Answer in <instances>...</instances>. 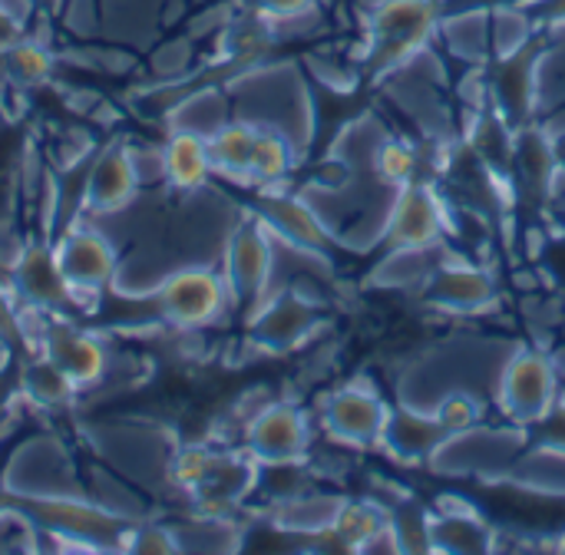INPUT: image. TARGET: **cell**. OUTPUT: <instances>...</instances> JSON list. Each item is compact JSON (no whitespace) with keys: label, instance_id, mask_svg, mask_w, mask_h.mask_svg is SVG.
Listing matches in <instances>:
<instances>
[{"label":"cell","instance_id":"1","mask_svg":"<svg viewBox=\"0 0 565 555\" xmlns=\"http://www.w3.org/2000/svg\"><path fill=\"white\" fill-rule=\"evenodd\" d=\"M0 487L13 500H56L86 497L73 450L56 434H33L13 447L0 473Z\"/></svg>","mask_w":565,"mask_h":555},{"label":"cell","instance_id":"2","mask_svg":"<svg viewBox=\"0 0 565 555\" xmlns=\"http://www.w3.org/2000/svg\"><path fill=\"white\" fill-rule=\"evenodd\" d=\"M23 334H26V348L50 357L79 391L103 384L109 367V351L93 331L63 318L60 311H36L23 305Z\"/></svg>","mask_w":565,"mask_h":555},{"label":"cell","instance_id":"3","mask_svg":"<svg viewBox=\"0 0 565 555\" xmlns=\"http://www.w3.org/2000/svg\"><path fill=\"white\" fill-rule=\"evenodd\" d=\"M89 437L96 444V457L139 490L172 487V460L179 450L172 434L152 424H99Z\"/></svg>","mask_w":565,"mask_h":555},{"label":"cell","instance_id":"4","mask_svg":"<svg viewBox=\"0 0 565 555\" xmlns=\"http://www.w3.org/2000/svg\"><path fill=\"white\" fill-rule=\"evenodd\" d=\"M162 324L175 331H199L222 318L232 305L228 285L215 265H179L149 295Z\"/></svg>","mask_w":565,"mask_h":555},{"label":"cell","instance_id":"5","mask_svg":"<svg viewBox=\"0 0 565 555\" xmlns=\"http://www.w3.org/2000/svg\"><path fill=\"white\" fill-rule=\"evenodd\" d=\"M437 26L434 0H381L367 26V66L371 73H391L414 53L427 50Z\"/></svg>","mask_w":565,"mask_h":555},{"label":"cell","instance_id":"6","mask_svg":"<svg viewBox=\"0 0 565 555\" xmlns=\"http://www.w3.org/2000/svg\"><path fill=\"white\" fill-rule=\"evenodd\" d=\"M53 252L76 298H99L103 288H113L119 271V252L99 225L83 222L63 228V235L53 242Z\"/></svg>","mask_w":565,"mask_h":555},{"label":"cell","instance_id":"7","mask_svg":"<svg viewBox=\"0 0 565 555\" xmlns=\"http://www.w3.org/2000/svg\"><path fill=\"white\" fill-rule=\"evenodd\" d=\"M275 268V238L262 218H242L228 235L222 252V278L228 285L232 305H262L271 285Z\"/></svg>","mask_w":565,"mask_h":555},{"label":"cell","instance_id":"8","mask_svg":"<svg viewBox=\"0 0 565 555\" xmlns=\"http://www.w3.org/2000/svg\"><path fill=\"white\" fill-rule=\"evenodd\" d=\"M556 364L540 351H513L500 371L497 401L516 427H533L550 414L556 397Z\"/></svg>","mask_w":565,"mask_h":555},{"label":"cell","instance_id":"9","mask_svg":"<svg viewBox=\"0 0 565 555\" xmlns=\"http://www.w3.org/2000/svg\"><path fill=\"white\" fill-rule=\"evenodd\" d=\"M526 444L523 430H460L450 434L430 457V467L444 473L507 477Z\"/></svg>","mask_w":565,"mask_h":555},{"label":"cell","instance_id":"10","mask_svg":"<svg viewBox=\"0 0 565 555\" xmlns=\"http://www.w3.org/2000/svg\"><path fill=\"white\" fill-rule=\"evenodd\" d=\"M308 417L295 404H265L245 424V450L258 467H295L308 453Z\"/></svg>","mask_w":565,"mask_h":555},{"label":"cell","instance_id":"11","mask_svg":"<svg viewBox=\"0 0 565 555\" xmlns=\"http://www.w3.org/2000/svg\"><path fill=\"white\" fill-rule=\"evenodd\" d=\"M139 192H142V182L136 175L129 142H113L93 159L83 179V212L89 218L116 215L129 209L139 199Z\"/></svg>","mask_w":565,"mask_h":555},{"label":"cell","instance_id":"12","mask_svg":"<svg viewBox=\"0 0 565 555\" xmlns=\"http://www.w3.org/2000/svg\"><path fill=\"white\" fill-rule=\"evenodd\" d=\"M7 275H10L13 295L26 308L63 311V308L76 305L73 288L66 285V278H63V271L56 265L53 242H26L20 258L7 268Z\"/></svg>","mask_w":565,"mask_h":555},{"label":"cell","instance_id":"13","mask_svg":"<svg viewBox=\"0 0 565 555\" xmlns=\"http://www.w3.org/2000/svg\"><path fill=\"white\" fill-rule=\"evenodd\" d=\"M391 424V410L364 384H351L328 397L324 404V430L348 447H374L384 440Z\"/></svg>","mask_w":565,"mask_h":555},{"label":"cell","instance_id":"14","mask_svg":"<svg viewBox=\"0 0 565 555\" xmlns=\"http://www.w3.org/2000/svg\"><path fill=\"white\" fill-rule=\"evenodd\" d=\"M258 480V463L252 460V453H232V450H212L209 467L202 473V480L195 483V490L189 493V500L195 503L199 513H222L228 516V510H238L248 493L255 490Z\"/></svg>","mask_w":565,"mask_h":555},{"label":"cell","instance_id":"15","mask_svg":"<svg viewBox=\"0 0 565 555\" xmlns=\"http://www.w3.org/2000/svg\"><path fill=\"white\" fill-rule=\"evenodd\" d=\"M315 321L318 318H315V308H311L308 295H301L295 288H281V291L265 295V301L255 308L252 334L268 351H288V348H295V344H301L308 338Z\"/></svg>","mask_w":565,"mask_h":555},{"label":"cell","instance_id":"16","mask_svg":"<svg viewBox=\"0 0 565 555\" xmlns=\"http://www.w3.org/2000/svg\"><path fill=\"white\" fill-rule=\"evenodd\" d=\"M440 228H444V212H440L437 195L427 185H420V182L401 185L397 195H394V205H391L387 232H384L391 248L437 245Z\"/></svg>","mask_w":565,"mask_h":555},{"label":"cell","instance_id":"17","mask_svg":"<svg viewBox=\"0 0 565 555\" xmlns=\"http://www.w3.org/2000/svg\"><path fill=\"white\" fill-rule=\"evenodd\" d=\"M258 218L281 242L315 248V252H324V245H328V232H324L321 218L301 195H271V192L262 195Z\"/></svg>","mask_w":565,"mask_h":555},{"label":"cell","instance_id":"18","mask_svg":"<svg viewBox=\"0 0 565 555\" xmlns=\"http://www.w3.org/2000/svg\"><path fill=\"white\" fill-rule=\"evenodd\" d=\"M427 301L444 308V311H480L493 301V281L477 271V268H460V265H440L427 278Z\"/></svg>","mask_w":565,"mask_h":555},{"label":"cell","instance_id":"19","mask_svg":"<svg viewBox=\"0 0 565 555\" xmlns=\"http://www.w3.org/2000/svg\"><path fill=\"white\" fill-rule=\"evenodd\" d=\"M166 185L175 192H195L209 185L212 175V159H209V139L195 136V132H179L172 129L166 146Z\"/></svg>","mask_w":565,"mask_h":555},{"label":"cell","instance_id":"20","mask_svg":"<svg viewBox=\"0 0 565 555\" xmlns=\"http://www.w3.org/2000/svg\"><path fill=\"white\" fill-rule=\"evenodd\" d=\"M450 434L440 427V420L427 410H401V414H391V424H387V434H384V447L401 453L404 460H424V457H434V450L447 440Z\"/></svg>","mask_w":565,"mask_h":555},{"label":"cell","instance_id":"21","mask_svg":"<svg viewBox=\"0 0 565 555\" xmlns=\"http://www.w3.org/2000/svg\"><path fill=\"white\" fill-rule=\"evenodd\" d=\"M344 500L341 497H315V493H295L285 497L271 506V526H278L281 533H298V536H321L324 530H331L338 523Z\"/></svg>","mask_w":565,"mask_h":555},{"label":"cell","instance_id":"22","mask_svg":"<svg viewBox=\"0 0 565 555\" xmlns=\"http://www.w3.org/2000/svg\"><path fill=\"white\" fill-rule=\"evenodd\" d=\"M232 96L222 89H195L182 103L169 109V129L195 132L202 139H212L225 122H232Z\"/></svg>","mask_w":565,"mask_h":555},{"label":"cell","instance_id":"23","mask_svg":"<svg viewBox=\"0 0 565 555\" xmlns=\"http://www.w3.org/2000/svg\"><path fill=\"white\" fill-rule=\"evenodd\" d=\"M20 391L30 404L46 407V410H60L70 407L83 391L40 351H30L26 364L20 367Z\"/></svg>","mask_w":565,"mask_h":555},{"label":"cell","instance_id":"24","mask_svg":"<svg viewBox=\"0 0 565 555\" xmlns=\"http://www.w3.org/2000/svg\"><path fill=\"white\" fill-rule=\"evenodd\" d=\"M258 126L245 119L225 122L212 139H209V159L212 172H222L228 179L248 182V166H252V149H255Z\"/></svg>","mask_w":565,"mask_h":555},{"label":"cell","instance_id":"25","mask_svg":"<svg viewBox=\"0 0 565 555\" xmlns=\"http://www.w3.org/2000/svg\"><path fill=\"white\" fill-rule=\"evenodd\" d=\"M430 543L434 549L450 553H483L490 549V530L477 520V513L460 503V510H440L430 516Z\"/></svg>","mask_w":565,"mask_h":555},{"label":"cell","instance_id":"26","mask_svg":"<svg viewBox=\"0 0 565 555\" xmlns=\"http://www.w3.org/2000/svg\"><path fill=\"white\" fill-rule=\"evenodd\" d=\"M291 162H295V146L281 132L258 126L255 149H252V166H248V182L275 185L291 172Z\"/></svg>","mask_w":565,"mask_h":555},{"label":"cell","instance_id":"27","mask_svg":"<svg viewBox=\"0 0 565 555\" xmlns=\"http://www.w3.org/2000/svg\"><path fill=\"white\" fill-rule=\"evenodd\" d=\"M0 66L13 86H36L50 76L53 56L36 40H13L0 50Z\"/></svg>","mask_w":565,"mask_h":555},{"label":"cell","instance_id":"28","mask_svg":"<svg viewBox=\"0 0 565 555\" xmlns=\"http://www.w3.org/2000/svg\"><path fill=\"white\" fill-rule=\"evenodd\" d=\"M510 477L543 493H565V453L553 447H536L513 463Z\"/></svg>","mask_w":565,"mask_h":555},{"label":"cell","instance_id":"29","mask_svg":"<svg viewBox=\"0 0 565 555\" xmlns=\"http://www.w3.org/2000/svg\"><path fill=\"white\" fill-rule=\"evenodd\" d=\"M450 50L463 60H483L490 53V13L487 10H467L460 17H450L440 23Z\"/></svg>","mask_w":565,"mask_h":555},{"label":"cell","instance_id":"30","mask_svg":"<svg viewBox=\"0 0 565 555\" xmlns=\"http://www.w3.org/2000/svg\"><path fill=\"white\" fill-rule=\"evenodd\" d=\"M40 523L23 510L20 500L0 510V553H40Z\"/></svg>","mask_w":565,"mask_h":555},{"label":"cell","instance_id":"31","mask_svg":"<svg viewBox=\"0 0 565 555\" xmlns=\"http://www.w3.org/2000/svg\"><path fill=\"white\" fill-rule=\"evenodd\" d=\"M530 30H533V23H530L526 10H520V7H503V10L490 13V46L497 50L500 60L520 53L530 40Z\"/></svg>","mask_w":565,"mask_h":555},{"label":"cell","instance_id":"32","mask_svg":"<svg viewBox=\"0 0 565 555\" xmlns=\"http://www.w3.org/2000/svg\"><path fill=\"white\" fill-rule=\"evenodd\" d=\"M381 526H384V516L374 506H367V503H344L341 513H338V523L331 530L338 533L344 549H361Z\"/></svg>","mask_w":565,"mask_h":555},{"label":"cell","instance_id":"33","mask_svg":"<svg viewBox=\"0 0 565 555\" xmlns=\"http://www.w3.org/2000/svg\"><path fill=\"white\" fill-rule=\"evenodd\" d=\"M371 169L377 172V179H384L387 185L401 189L414 179L417 172V152L407 146V142H397V139H384L374 152V162Z\"/></svg>","mask_w":565,"mask_h":555},{"label":"cell","instance_id":"34","mask_svg":"<svg viewBox=\"0 0 565 555\" xmlns=\"http://www.w3.org/2000/svg\"><path fill=\"white\" fill-rule=\"evenodd\" d=\"M430 414L440 420V427L447 434H460V430L477 427V420H480V401L470 391H450Z\"/></svg>","mask_w":565,"mask_h":555},{"label":"cell","instance_id":"35","mask_svg":"<svg viewBox=\"0 0 565 555\" xmlns=\"http://www.w3.org/2000/svg\"><path fill=\"white\" fill-rule=\"evenodd\" d=\"M0 341L10 348H26V334H23V305L13 295V288L0 285Z\"/></svg>","mask_w":565,"mask_h":555},{"label":"cell","instance_id":"36","mask_svg":"<svg viewBox=\"0 0 565 555\" xmlns=\"http://www.w3.org/2000/svg\"><path fill=\"white\" fill-rule=\"evenodd\" d=\"M129 156H132V166H136V175L146 185L152 182H166V156H162V146H132L129 142Z\"/></svg>","mask_w":565,"mask_h":555},{"label":"cell","instance_id":"37","mask_svg":"<svg viewBox=\"0 0 565 555\" xmlns=\"http://www.w3.org/2000/svg\"><path fill=\"white\" fill-rule=\"evenodd\" d=\"M533 427H536V447H553L565 453V401H556L550 414L536 420Z\"/></svg>","mask_w":565,"mask_h":555},{"label":"cell","instance_id":"38","mask_svg":"<svg viewBox=\"0 0 565 555\" xmlns=\"http://www.w3.org/2000/svg\"><path fill=\"white\" fill-rule=\"evenodd\" d=\"M189 43L185 40H172L166 46H159V53L152 56V70H159L162 76H179L189 66Z\"/></svg>","mask_w":565,"mask_h":555},{"label":"cell","instance_id":"39","mask_svg":"<svg viewBox=\"0 0 565 555\" xmlns=\"http://www.w3.org/2000/svg\"><path fill=\"white\" fill-rule=\"evenodd\" d=\"M255 7L265 20H285V17H298L311 10L315 0H255Z\"/></svg>","mask_w":565,"mask_h":555},{"label":"cell","instance_id":"40","mask_svg":"<svg viewBox=\"0 0 565 555\" xmlns=\"http://www.w3.org/2000/svg\"><path fill=\"white\" fill-rule=\"evenodd\" d=\"M533 10H536V17H543V20L565 23V0H536Z\"/></svg>","mask_w":565,"mask_h":555},{"label":"cell","instance_id":"41","mask_svg":"<svg viewBox=\"0 0 565 555\" xmlns=\"http://www.w3.org/2000/svg\"><path fill=\"white\" fill-rule=\"evenodd\" d=\"M10 351H13V348L0 341V371H3V364H7V357H10Z\"/></svg>","mask_w":565,"mask_h":555},{"label":"cell","instance_id":"42","mask_svg":"<svg viewBox=\"0 0 565 555\" xmlns=\"http://www.w3.org/2000/svg\"><path fill=\"white\" fill-rule=\"evenodd\" d=\"M10 503H13V497L0 487V510H3V506H10Z\"/></svg>","mask_w":565,"mask_h":555}]
</instances>
